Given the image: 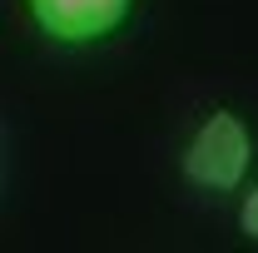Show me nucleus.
<instances>
[{"mask_svg":"<svg viewBox=\"0 0 258 253\" xmlns=\"http://www.w3.org/2000/svg\"><path fill=\"white\" fill-rule=\"evenodd\" d=\"M253 159H258V139L248 119L238 109L219 104L189 129V139L179 149V179L204 199H233L248 184Z\"/></svg>","mask_w":258,"mask_h":253,"instance_id":"nucleus-1","label":"nucleus"},{"mask_svg":"<svg viewBox=\"0 0 258 253\" xmlns=\"http://www.w3.org/2000/svg\"><path fill=\"white\" fill-rule=\"evenodd\" d=\"M238 233L243 243H258V179L238 189Z\"/></svg>","mask_w":258,"mask_h":253,"instance_id":"nucleus-3","label":"nucleus"},{"mask_svg":"<svg viewBox=\"0 0 258 253\" xmlns=\"http://www.w3.org/2000/svg\"><path fill=\"white\" fill-rule=\"evenodd\" d=\"M25 15L55 45H99L134 15V0H25Z\"/></svg>","mask_w":258,"mask_h":253,"instance_id":"nucleus-2","label":"nucleus"}]
</instances>
